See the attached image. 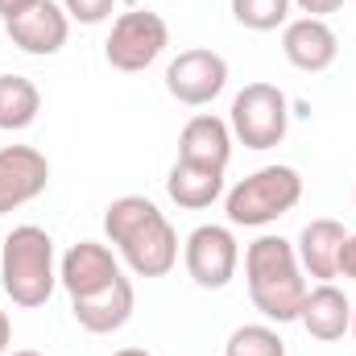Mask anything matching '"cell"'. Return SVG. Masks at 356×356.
I'll list each match as a JSON object with an SVG mask.
<instances>
[{"label":"cell","instance_id":"cell-1","mask_svg":"<svg viewBox=\"0 0 356 356\" xmlns=\"http://www.w3.org/2000/svg\"><path fill=\"white\" fill-rule=\"evenodd\" d=\"M104 236L137 277H166L178 266V232L145 195H120L104 207Z\"/></svg>","mask_w":356,"mask_h":356},{"label":"cell","instance_id":"cell-2","mask_svg":"<svg viewBox=\"0 0 356 356\" xmlns=\"http://www.w3.org/2000/svg\"><path fill=\"white\" fill-rule=\"evenodd\" d=\"M245 282L253 307L269 323H294L307 302V273L286 236H257L245 249Z\"/></svg>","mask_w":356,"mask_h":356},{"label":"cell","instance_id":"cell-3","mask_svg":"<svg viewBox=\"0 0 356 356\" xmlns=\"http://www.w3.org/2000/svg\"><path fill=\"white\" fill-rule=\"evenodd\" d=\"M0 286L13 298V307H46V298L58 286V261H54V241L38 224H17L4 236L0 249Z\"/></svg>","mask_w":356,"mask_h":356},{"label":"cell","instance_id":"cell-4","mask_svg":"<svg viewBox=\"0 0 356 356\" xmlns=\"http://www.w3.org/2000/svg\"><path fill=\"white\" fill-rule=\"evenodd\" d=\"M298 199H302V175L294 166H261L224 195V211L228 224L236 228H266L286 211H294Z\"/></svg>","mask_w":356,"mask_h":356},{"label":"cell","instance_id":"cell-5","mask_svg":"<svg viewBox=\"0 0 356 356\" xmlns=\"http://www.w3.org/2000/svg\"><path fill=\"white\" fill-rule=\"evenodd\" d=\"M228 129L245 149H273L290 133V99L277 83H245L236 91Z\"/></svg>","mask_w":356,"mask_h":356},{"label":"cell","instance_id":"cell-6","mask_svg":"<svg viewBox=\"0 0 356 356\" xmlns=\"http://www.w3.org/2000/svg\"><path fill=\"white\" fill-rule=\"evenodd\" d=\"M170 46V25L162 21V13L154 8H133V13H120L112 21V33L104 42V58L112 71H124V75H137L145 67H154Z\"/></svg>","mask_w":356,"mask_h":356},{"label":"cell","instance_id":"cell-7","mask_svg":"<svg viewBox=\"0 0 356 356\" xmlns=\"http://www.w3.org/2000/svg\"><path fill=\"white\" fill-rule=\"evenodd\" d=\"M182 266H186L191 282L199 290H224L236 277V266H241V245H236L232 228L199 224L182 245Z\"/></svg>","mask_w":356,"mask_h":356},{"label":"cell","instance_id":"cell-8","mask_svg":"<svg viewBox=\"0 0 356 356\" xmlns=\"http://www.w3.org/2000/svg\"><path fill=\"white\" fill-rule=\"evenodd\" d=\"M224 88H228V63L216 50H203V46L182 50L175 63L166 67V91L175 95L178 104H186V108L211 104Z\"/></svg>","mask_w":356,"mask_h":356},{"label":"cell","instance_id":"cell-9","mask_svg":"<svg viewBox=\"0 0 356 356\" xmlns=\"http://www.w3.org/2000/svg\"><path fill=\"white\" fill-rule=\"evenodd\" d=\"M120 277H124L120 257H116L108 245H99V241H79V245H71V249L63 253V261H58V282H63V290L71 294V302L108 290V286L120 282Z\"/></svg>","mask_w":356,"mask_h":356},{"label":"cell","instance_id":"cell-10","mask_svg":"<svg viewBox=\"0 0 356 356\" xmlns=\"http://www.w3.org/2000/svg\"><path fill=\"white\" fill-rule=\"evenodd\" d=\"M4 33H8V42H13L21 54L50 58V54H58V50L67 46V38H71V17H67L63 4H54V0H38L29 13L4 21Z\"/></svg>","mask_w":356,"mask_h":356},{"label":"cell","instance_id":"cell-11","mask_svg":"<svg viewBox=\"0 0 356 356\" xmlns=\"http://www.w3.org/2000/svg\"><path fill=\"white\" fill-rule=\"evenodd\" d=\"M50 186V162L33 145H4L0 149V216L33 203Z\"/></svg>","mask_w":356,"mask_h":356},{"label":"cell","instance_id":"cell-12","mask_svg":"<svg viewBox=\"0 0 356 356\" xmlns=\"http://www.w3.org/2000/svg\"><path fill=\"white\" fill-rule=\"evenodd\" d=\"M282 54H286L290 67H298L307 75H319L336 63L340 38L323 17H298V21L282 25Z\"/></svg>","mask_w":356,"mask_h":356},{"label":"cell","instance_id":"cell-13","mask_svg":"<svg viewBox=\"0 0 356 356\" xmlns=\"http://www.w3.org/2000/svg\"><path fill=\"white\" fill-rule=\"evenodd\" d=\"M344 241H348V228H344L340 220H327V216L311 220V224L298 232V245H294L302 273H307V277H319V282L340 277V253H344Z\"/></svg>","mask_w":356,"mask_h":356},{"label":"cell","instance_id":"cell-14","mask_svg":"<svg viewBox=\"0 0 356 356\" xmlns=\"http://www.w3.org/2000/svg\"><path fill=\"white\" fill-rule=\"evenodd\" d=\"M232 129L228 120L211 116V112H199L182 124L178 133V158L182 162H199V166H216V170H228L232 162Z\"/></svg>","mask_w":356,"mask_h":356},{"label":"cell","instance_id":"cell-15","mask_svg":"<svg viewBox=\"0 0 356 356\" xmlns=\"http://www.w3.org/2000/svg\"><path fill=\"white\" fill-rule=\"evenodd\" d=\"M133 307H137L133 282L120 277V282H112L108 290H99L91 298H75L71 302V315H75V323L83 332H91V336H112V332H120L133 319Z\"/></svg>","mask_w":356,"mask_h":356},{"label":"cell","instance_id":"cell-16","mask_svg":"<svg viewBox=\"0 0 356 356\" xmlns=\"http://www.w3.org/2000/svg\"><path fill=\"white\" fill-rule=\"evenodd\" d=\"M298 323L307 327L311 340H323V344L344 340V332H348V323H353V302H348V294H344L340 286L319 282L315 290H307V302H302Z\"/></svg>","mask_w":356,"mask_h":356},{"label":"cell","instance_id":"cell-17","mask_svg":"<svg viewBox=\"0 0 356 356\" xmlns=\"http://www.w3.org/2000/svg\"><path fill=\"white\" fill-rule=\"evenodd\" d=\"M166 195L186 211H203L224 195V170L216 166H199V162H182L178 158L166 178Z\"/></svg>","mask_w":356,"mask_h":356},{"label":"cell","instance_id":"cell-18","mask_svg":"<svg viewBox=\"0 0 356 356\" xmlns=\"http://www.w3.org/2000/svg\"><path fill=\"white\" fill-rule=\"evenodd\" d=\"M42 112V91L25 75H0V129L21 133L38 120Z\"/></svg>","mask_w":356,"mask_h":356},{"label":"cell","instance_id":"cell-19","mask_svg":"<svg viewBox=\"0 0 356 356\" xmlns=\"http://www.w3.org/2000/svg\"><path fill=\"white\" fill-rule=\"evenodd\" d=\"M224 356H286V340L269 323H245L228 336Z\"/></svg>","mask_w":356,"mask_h":356},{"label":"cell","instance_id":"cell-20","mask_svg":"<svg viewBox=\"0 0 356 356\" xmlns=\"http://www.w3.org/2000/svg\"><path fill=\"white\" fill-rule=\"evenodd\" d=\"M290 0H232V17L236 25L253 29V33H269V29H282L290 21Z\"/></svg>","mask_w":356,"mask_h":356},{"label":"cell","instance_id":"cell-21","mask_svg":"<svg viewBox=\"0 0 356 356\" xmlns=\"http://www.w3.org/2000/svg\"><path fill=\"white\" fill-rule=\"evenodd\" d=\"M63 8H67V17L79 21V25H99V21L112 17L116 0H63Z\"/></svg>","mask_w":356,"mask_h":356},{"label":"cell","instance_id":"cell-22","mask_svg":"<svg viewBox=\"0 0 356 356\" xmlns=\"http://www.w3.org/2000/svg\"><path fill=\"white\" fill-rule=\"evenodd\" d=\"M298 13H307V17H323L327 21V13H340L344 8V0H290Z\"/></svg>","mask_w":356,"mask_h":356},{"label":"cell","instance_id":"cell-23","mask_svg":"<svg viewBox=\"0 0 356 356\" xmlns=\"http://www.w3.org/2000/svg\"><path fill=\"white\" fill-rule=\"evenodd\" d=\"M340 277H353L356 282V232H348V241H344V253H340Z\"/></svg>","mask_w":356,"mask_h":356},{"label":"cell","instance_id":"cell-24","mask_svg":"<svg viewBox=\"0 0 356 356\" xmlns=\"http://www.w3.org/2000/svg\"><path fill=\"white\" fill-rule=\"evenodd\" d=\"M38 0H0V21H13V17H21V13H29Z\"/></svg>","mask_w":356,"mask_h":356},{"label":"cell","instance_id":"cell-25","mask_svg":"<svg viewBox=\"0 0 356 356\" xmlns=\"http://www.w3.org/2000/svg\"><path fill=\"white\" fill-rule=\"evenodd\" d=\"M8 340H13V323H8V315L0 311V356H8Z\"/></svg>","mask_w":356,"mask_h":356},{"label":"cell","instance_id":"cell-26","mask_svg":"<svg viewBox=\"0 0 356 356\" xmlns=\"http://www.w3.org/2000/svg\"><path fill=\"white\" fill-rule=\"evenodd\" d=\"M112 356H154L149 348H120V353H112Z\"/></svg>","mask_w":356,"mask_h":356},{"label":"cell","instance_id":"cell-27","mask_svg":"<svg viewBox=\"0 0 356 356\" xmlns=\"http://www.w3.org/2000/svg\"><path fill=\"white\" fill-rule=\"evenodd\" d=\"M8 356H46V353H33V348H17V353H8Z\"/></svg>","mask_w":356,"mask_h":356},{"label":"cell","instance_id":"cell-28","mask_svg":"<svg viewBox=\"0 0 356 356\" xmlns=\"http://www.w3.org/2000/svg\"><path fill=\"white\" fill-rule=\"evenodd\" d=\"M348 332H353V336H356V307H353V323H348Z\"/></svg>","mask_w":356,"mask_h":356},{"label":"cell","instance_id":"cell-29","mask_svg":"<svg viewBox=\"0 0 356 356\" xmlns=\"http://www.w3.org/2000/svg\"><path fill=\"white\" fill-rule=\"evenodd\" d=\"M353 199H356V191H353Z\"/></svg>","mask_w":356,"mask_h":356}]
</instances>
